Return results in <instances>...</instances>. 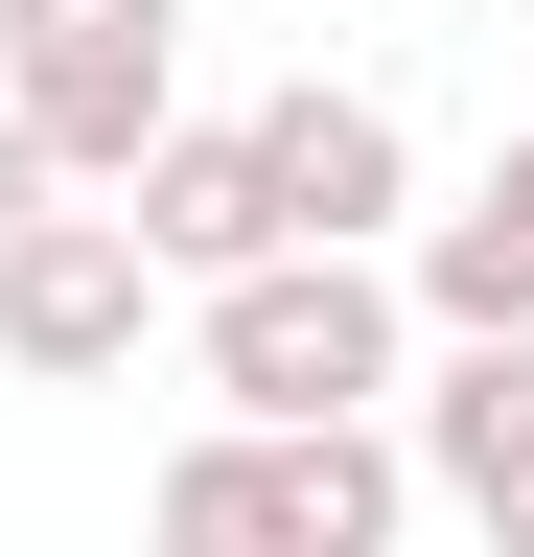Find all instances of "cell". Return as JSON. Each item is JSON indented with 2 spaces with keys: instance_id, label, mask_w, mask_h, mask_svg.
<instances>
[{
  "instance_id": "cell-3",
  "label": "cell",
  "mask_w": 534,
  "mask_h": 557,
  "mask_svg": "<svg viewBox=\"0 0 534 557\" xmlns=\"http://www.w3.org/2000/svg\"><path fill=\"white\" fill-rule=\"evenodd\" d=\"M163 116H186V0H0V139L47 186H140Z\"/></svg>"
},
{
  "instance_id": "cell-9",
  "label": "cell",
  "mask_w": 534,
  "mask_h": 557,
  "mask_svg": "<svg viewBox=\"0 0 534 557\" xmlns=\"http://www.w3.org/2000/svg\"><path fill=\"white\" fill-rule=\"evenodd\" d=\"M24 209H71V186H47V163H24V139H0V233H24Z\"/></svg>"
},
{
  "instance_id": "cell-6",
  "label": "cell",
  "mask_w": 534,
  "mask_h": 557,
  "mask_svg": "<svg viewBox=\"0 0 534 557\" xmlns=\"http://www.w3.org/2000/svg\"><path fill=\"white\" fill-rule=\"evenodd\" d=\"M395 302H419V348H534V116L395 233Z\"/></svg>"
},
{
  "instance_id": "cell-5",
  "label": "cell",
  "mask_w": 534,
  "mask_h": 557,
  "mask_svg": "<svg viewBox=\"0 0 534 557\" xmlns=\"http://www.w3.org/2000/svg\"><path fill=\"white\" fill-rule=\"evenodd\" d=\"M140 348H163V278H140L116 209H24V233H0V372L24 395H94V372H140Z\"/></svg>"
},
{
  "instance_id": "cell-7",
  "label": "cell",
  "mask_w": 534,
  "mask_h": 557,
  "mask_svg": "<svg viewBox=\"0 0 534 557\" xmlns=\"http://www.w3.org/2000/svg\"><path fill=\"white\" fill-rule=\"evenodd\" d=\"M116 233H140L163 302L256 278V163H233V116H163V139H140V186H116Z\"/></svg>"
},
{
  "instance_id": "cell-4",
  "label": "cell",
  "mask_w": 534,
  "mask_h": 557,
  "mask_svg": "<svg viewBox=\"0 0 534 557\" xmlns=\"http://www.w3.org/2000/svg\"><path fill=\"white\" fill-rule=\"evenodd\" d=\"M233 163H256V256H395V233H419V116H395L372 70L256 94V116H233Z\"/></svg>"
},
{
  "instance_id": "cell-2",
  "label": "cell",
  "mask_w": 534,
  "mask_h": 557,
  "mask_svg": "<svg viewBox=\"0 0 534 557\" xmlns=\"http://www.w3.org/2000/svg\"><path fill=\"white\" fill-rule=\"evenodd\" d=\"M419 534V465H395V418H349V442H163L140 487V557H395Z\"/></svg>"
},
{
  "instance_id": "cell-1",
  "label": "cell",
  "mask_w": 534,
  "mask_h": 557,
  "mask_svg": "<svg viewBox=\"0 0 534 557\" xmlns=\"http://www.w3.org/2000/svg\"><path fill=\"white\" fill-rule=\"evenodd\" d=\"M186 372H210L233 442H349V418L419 395V302H395V256H256L186 302Z\"/></svg>"
},
{
  "instance_id": "cell-8",
  "label": "cell",
  "mask_w": 534,
  "mask_h": 557,
  "mask_svg": "<svg viewBox=\"0 0 534 557\" xmlns=\"http://www.w3.org/2000/svg\"><path fill=\"white\" fill-rule=\"evenodd\" d=\"M464 534H488V557H534V442H511L488 487H464Z\"/></svg>"
}]
</instances>
